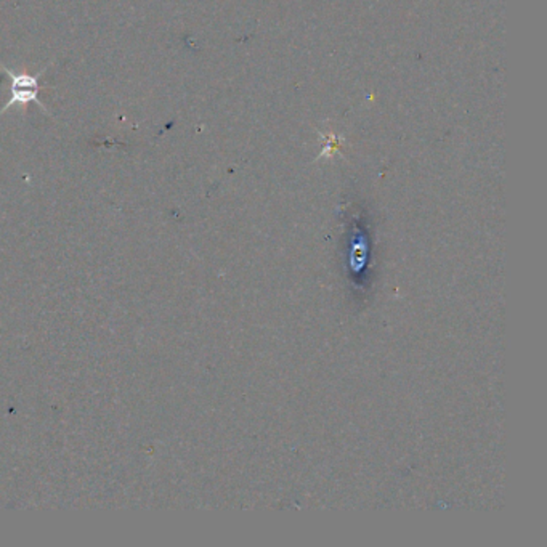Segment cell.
<instances>
[{
    "label": "cell",
    "instance_id": "obj_1",
    "mask_svg": "<svg viewBox=\"0 0 547 547\" xmlns=\"http://www.w3.org/2000/svg\"><path fill=\"white\" fill-rule=\"evenodd\" d=\"M50 65H52V61H50L49 65L44 66V69L39 71V73L29 74L17 73V71L10 69V68H7V66L0 61V71L7 74V77H9L10 81V93H12V97H10L9 101H7V105H4V107L0 108V116L4 115V113H7L10 108L13 107L20 108V109L25 113L29 103H34L36 107L41 108L42 113L52 116L47 107L44 105L41 97H39L42 90L41 77L44 74L47 73Z\"/></svg>",
    "mask_w": 547,
    "mask_h": 547
}]
</instances>
